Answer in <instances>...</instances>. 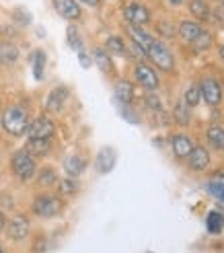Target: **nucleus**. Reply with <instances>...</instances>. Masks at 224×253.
I'll return each mask as SVG.
<instances>
[{
  "label": "nucleus",
  "mask_w": 224,
  "mask_h": 253,
  "mask_svg": "<svg viewBox=\"0 0 224 253\" xmlns=\"http://www.w3.org/2000/svg\"><path fill=\"white\" fill-rule=\"evenodd\" d=\"M2 126L12 136H21L29 126V113L21 105H12L2 113Z\"/></svg>",
  "instance_id": "nucleus-1"
},
{
  "label": "nucleus",
  "mask_w": 224,
  "mask_h": 253,
  "mask_svg": "<svg viewBox=\"0 0 224 253\" xmlns=\"http://www.w3.org/2000/svg\"><path fill=\"white\" fill-rule=\"evenodd\" d=\"M10 167H12V173H15L19 179H31L33 173H35V161L27 150H17L10 159Z\"/></svg>",
  "instance_id": "nucleus-2"
},
{
  "label": "nucleus",
  "mask_w": 224,
  "mask_h": 253,
  "mask_svg": "<svg viewBox=\"0 0 224 253\" xmlns=\"http://www.w3.org/2000/svg\"><path fill=\"white\" fill-rule=\"evenodd\" d=\"M146 54H148V58L152 60V64H156V68H160V70L171 72L173 68H175V60H173V54L169 52V49L163 43L152 42L150 47L146 49Z\"/></svg>",
  "instance_id": "nucleus-3"
},
{
  "label": "nucleus",
  "mask_w": 224,
  "mask_h": 253,
  "mask_svg": "<svg viewBox=\"0 0 224 253\" xmlns=\"http://www.w3.org/2000/svg\"><path fill=\"white\" fill-rule=\"evenodd\" d=\"M60 210H62V202L58 198H52V196H39L33 202V212L37 216L52 218L56 214H60Z\"/></svg>",
  "instance_id": "nucleus-4"
},
{
  "label": "nucleus",
  "mask_w": 224,
  "mask_h": 253,
  "mask_svg": "<svg viewBox=\"0 0 224 253\" xmlns=\"http://www.w3.org/2000/svg\"><path fill=\"white\" fill-rule=\"evenodd\" d=\"M123 17H126V21L132 27H142V25L150 21V10L140 2H130L123 6Z\"/></svg>",
  "instance_id": "nucleus-5"
},
{
  "label": "nucleus",
  "mask_w": 224,
  "mask_h": 253,
  "mask_svg": "<svg viewBox=\"0 0 224 253\" xmlns=\"http://www.w3.org/2000/svg\"><path fill=\"white\" fill-rule=\"evenodd\" d=\"M56 132V126L49 118H37L33 124L27 126V134L29 138H39V140H49Z\"/></svg>",
  "instance_id": "nucleus-6"
},
{
  "label": "nucleus",
  "mask_w": 224,
  "mask_h": 253,
  "mask_svg": "<svg viewBox=\"0 0 224 253\" xmlns=\"http://www.w3.org/2000/svg\"><path fill=\"white\" fill-rule=\"evenodd\" d=\"M200 95H202V99L206 101L208 105H218L222 101V88H220V84L216 81L206 79L200 84Z\"/></svg>",
  "instance_id": "nucleus-7"
},
{
  "label": "nucleus",
  "mask_w": 224,
  "mask_h": 253,
  "mask_svg": "<svg viewBox=\"0 0 224 253\" xmlns=\"http://www.w3.org/2000/svg\"><path fill=\"white\" fill-rule=\"evenodd\" d=\"M52 2H54V8L58 10L60 17H64L68 21L80 19V6L76 0H52Z\"/></svg>",
  "instance_id": "nucleus-8"
},
{
  "label": "nucleus",
  "mask_w": 224,
  "mask_h": 253,
  "mask_svg": "<svg viewBox=\"0 0 224 253\" xmlns=\"http://www.w3.org/2000/svg\"><path fill=\"white\" fill-rule=\"evenodd\" d=\"M136 81H138L144 88H148V91H154V88L158 86L156 72L150 66H146V64H138V66H136Z\"/></svg>",
  "instance_id": "nucleus-9"
},
{
  "label": "nucleus",
  "mask_w": 224,
  "mask_h": 253,
  "mask_svg": "<svg viewBox=\"0 0 224 253\" xmlns=\"http://www.w3.org/2000/svg\"><path fill=\"white\" fill-rule=\"evenodd\" d=\"M27 235H29V220L25 218L23 214H19V216H15L8 222V237L10 239H15V241H23Z\"/></svg>",
  "instance_id": "nucleus-10"
},
{
  "label": "nucleus",
  "mask_w": 224,
  "mask_h": 253,
  "mask_svg": "<svg viewBox=\"0 0 224 253\" xmlns=\"http://www.w3.org/2000/svg\"><path fill=\"white\" fill-rule=\"evenodd\" d=\"M187 159H189V167L193 171H204L210 165V155L204 146H193V150L187 155Z\"/></svg>",
  "instance_id": "nucleus-11"
},
{
  "label": "nucleus",
  "mask_w": 224,
  "mask_h": 253,
  "mask_svg": "<svg viewBox=\"0 0 224 253\" xmlns=\"http://www.w3.org/2000/svg\"><path fill=\"white\" fill-rule=\"evenodd\" d=\"M66 99H68V88H66V86H58V88H54V91L47 95V103H45L47 111H54V113L60 111Z\"/></svg>",
  "instance_id": "nucleus-12"
},
{
  "label": "nucleus",
  "mask_w": 224,
  "mask_h": 253,
  "mask_svg": "<svg viewBox=\"0 0 224 253\" xmlns=\"http://www.w3.org/2000/svg\"><path fill=\"white\" fill-rule=\"evenodd\" d=\"M115 165V153L113 148H103L101 153L97 157V169L99 173H109Z\"/></svg>",
  "instance_id": "nucleus-13"
},
{
  "label": "nucleus",
  "mask_w": 224,
  "mask_h": 253,
  "mask_svg": "<svg viewBox=\"0 0 224 253\" xmlns=\"http://www.w3.org/2000/svg\"><path fill=\"white\" fill-rule=\"evenodd\" d=\"M115 99L119 101V103H123V105L132 103V99H134V84L128 83V81H117L115 83Z\"/></svg>",
  "instance_id": "nucleus-14"
},
{
  "label": "nucleus",
  "mask_w": 224,
  "mask_h": 253,
  "mask_svg": "<svg viewBox=\"0 0 224 253\" xmlns=\"http://www.w3.org/2000/svg\"><path fill=\"white\" fill-rule=\"evenodd\" d=\"M191 150H193V144H191V140L187 136L179 134V136L173 138V153H175V157L183 159V157H187Z\"/></svg>",
  "instance_id": "nucleus-15"
},
{
  "label": "nucleus",
  "mask_w": 224,
  "mask_h": 253,
  "mask_svg": "<svg viewBox=\"0 0 224 253\" xmlns=\"http://www.w3.org/2000/svg\"><path fill=\"white\" fill-rule=\"evenodd\" d=\"M202 33V27L197 23H191V21H183L181 25H179V35L183 37L185 42H189V43H193L195 40H197V35Z\"/></svg>",
  "instance_id": "nucleus-16"
},
{
  "label": "nucleus",
  "mask_w": 224,
  "mask_h": 253,
  "mask_svg": "<svg viewBox=\"0 0 224 253\" xmlns=\"http://www.w3.org/2000/svg\"><path fill=\"white\" fill-rule=\"evenodd\" d=\"M130 35H132V42H134L136 45H140L142 49H148V47H150V43L154 42L152 35H148V33L142 31L140 27H132V25H130Z\"/></svg>",
  "instance_id": "nucleus-17"
},
{
  "label": "nucleus",
  "mask_w": 224,
  "mask_h": 253,
  "mask_svg": "<svg viewBox=\"0 0 224 253\" xmlns=\"http://www.w3.org/2000/svg\"><path fill=\"white\" fill-rule=\"evenodd\" d=\"M29 155H35V157H41V155H47L49 150V140H39V138H29L27 146H25Z\"/></svg>",
  "instance_id": "nucleus-18"
},
{
  "label": "nucleus",
  "mask_w": 224,
  "mask_h": 253,
  "mask_svg": "<svg viewBox=\"0 0 224 253\" xmlns=\"http://www.w3.org/2000/svg\"><path fill=\"white\" fill-rule=\"evenodd\" d=\"M17 58H19V49L15 45L8 42L0 43V62H2V64H12Z\"/></svg>",
  "instance_id": "nucleus-19"
},
{
  "label": "nucleus",
  "mask_w": 224,
  "mask_h": 253,
  "mask_svg": "<svg viewBox=\"0 0 224 253\" xmlns=\"http://www.w3.org/2000/svg\"><path fill=\"white\" fill-rule=\"evenodd\" d=\"M64 167H66V173L68 175H72V177H78L82 171H84V167H86V163L80 159V157H68L66 161H64Z\"/></svg>",
  "instance_id": "nucleus-20"
},
{
  "label": "nucleus",
  "mask_w": 224,
  "mask_h": 253,
  "mask_svg": "<svg viewBox=\"0 0 224 253\" xmlns=\"http://www.w3.org/2000/svg\"><path fill=\"white\" fill-rule=\"evenodd\" d=\"M189 10H191V15L200 21H208V17H210V6L206 0H191Z\"/></svg>",
  "instance_id": "nucleus-21"
},
{
  "label": "nucleus",
  "mask_w": 224,
  "mask_h": 253,
  "mask_svg": "<svg viewBox=\"0 0 224 253\" xmlns=\"http://www.w3.org/2000/svg\"><path fill=\"white\" fill-rule=\"evenodd\" d=\"M105 49H107V52H111L113 56H126V43H123V40H121V37H117V35L109 37L107 43H105Z\"/></svg>",
  "instance_id": "nucleus-22"
},
{
  "label": "nucleus",
  "mask_w": 224,
  "mask_h": 253,
  "mask_svg": "<svg viewBox=\"0 0 224 253\" xmlns=\"http://www.w3.org/2000/svg\"><path fill=\"white\" fill-rule=\"evenodd\" d=\"M95 62H97V66L101 68L103 72H111V68H113V64H111V58L107 54V49H101V47H97L95 49V54H93Z\"/></svg>",
  "instance_id": "nucleus-23"
},
{
  "label": "nucleus",
  "mask_w": 224,
  "mask_h": 253,
  "mask_svg": "<svg viewBox=\"0 0 224 253\" xmlns=\"http://www.w3.org/2000/svg\"><path fill=\"white\" fill-rule=\"evenodd\" d=\"M208 140L212 142L218 150H224V130L220 126H212V128L208 130Z\"/></svg>",
  "instance_id": "nucleus-24"
},
{
  "label": "nucleus",
  "mask_w": 224,
  "mask_h": 253,
  "mask_svg": "<svg viewBox=\"0 0 224 253\" xmlns=\"http://www.w3.org/2000/svg\"><path fill=\"white\" fill-rule=\"evenodd\" d=\"M43 66H45V54L41 52V49H37L35 56H33V77L37 81L43 79Z\"/></svg>",
  "instance_id": "nucleus-25"
},
{
  "label": "nucleus",
  "mask_w": 224,
  "mask_h": 253,
  "mask_svg": "<svg viewBox=\"0 0 224 253\" xmlns=\"http://www.w3.org/2000/svg\"><path fill=\"white\" fill-rule=\"evenodd\" d=\"M173 116H175V120L181 124V126H187L189 124V105L185 103V101H181V103H177L175 111H173Z\"/></svg>",
  "instance_id": "nucleus-26"
},
{
  "label": "nucleus",
  "mask_w": 224,
  "mask_h": 253,
  "mask_svg": "<svg viewBox=\"0 0 224 253\" xmlns=\"http://www.w3.org/2000/svg\"><path fill=\"white\" fill-rule=\"evenodd\" d=\"M206 224H208V231H210V233H212V235H218V233L222 231V226H224V218L220 216L218 212H212V214L208 216Z\"/></svg>",
  "instance_id": "nucleus-27"
},
{
  "label": "nucleus",
  "mask_w": 224,
  "mask_h": 253,
  "mask_svg": "<svg viewBox=\"0 0 224 253\" xmlns=\"http://www.w3.org/2000/svg\"><path fill=\"white\" fill-rule=\"evenodd\" d=\"M200 99H202V95H200V86H189L187 91H185V103H187L189 107H193V105H197L200 103Z\"/></svg>",
  "instance_id": "nucleus-28"
},
{
  "label": "nucleus",
  "mask_w": 224,
  "mask_h": 253,
  "mask_svg": "<svg viewBox=\"0 0 224 253\" xmlns=\"http://www.w3.org/2000/svg\"><path fill=\"white\" fill-rule=\"evenodd\" d=\"M68 45L74 47L76 52H82V42H80V35L74 27H68Z\"/></svg>",
  "instance_id": "nucleus-29"
},
{
  "label": "nucleus",
  "mask_w": 224,
  "mask_h": 253,
  "mask_svg": "<svg viewBox=\"0 0 224 253\" xmlns=\"http://www.w3.org/2000/svg\"><path fill=\"white\" fill-rule=\"evenodd\" d=\"M208 189H210V194H212L216 200L224 202V183H222V181L210 179V185H208Z\"/></svg>",
  "instance_id": "nucleus-30"
},
{
  "label": "nucleus",
  "mask_w": 224,
  "mask_h": 253,
  "mask_svg": "<svg viewBox=\"0 0 224 253\" xmlns=\"http://www.w3.org/2000/svg\"><path fill=\"white\" fill-rule=\"evenodd\" d=\"M210 43H212V35H210V33H204V31L197 35V40L193 42L195 49H206V47H210Z\"/></svg>",
  "instance_id": "nucleus-31"
},
{
  "label": "nucleus",
  "mask_w": 224,
  "mask_h": 253,
  "mask_svg": "<svg viewBox=\"0 0 224 253\" xmlns=\"http://www.w3.org/2000/svg\"><path fill=\"white\" fill-rule=\"evenodd\" d=\"M12 17H15V21L21 23V25H29L31 23V15L25 8H17L15 12H12Z\"/></svg>",
  "instance_id": "nucleus-32"
},
{
  "label": "nucleus",
  "mask_w": 224,
  "mask_h": 253,
  "mask_svg": "<svg viewBox=\"0 0 224 253\" xmlns=\"http://www.w3.org/2000/svg\"><path fill=\"white\" fill-rule=\"evenodd\" d=\"M39 183H41V185H52V183H56V173H54L52 169H43L41 175H39Z\"/></svg>",
  "instance_id": "nucleus-33"
},
{
  "label": "nucleus",
  "mask_w": 224,
  "mask_h": 253,
  "mask_svg": "<svg viewBox=\"0 0 224 253\" xmlns=\"http://www.w3.org/2000/svg\"><path fill=\"white\" fill-rule=\"evenodd\" d=\"M76 189H78V185H76V181H72V179H64V181H62L60 183V192L62 194H74V192H76Z\"/></svg>",
  "instance_id": "nucleus-34"
},
{
  "label": "nucleus",
  "mask_w": 224,
  "mask_h": 253,
  "mask_svg": "<svg viewBox=\"0 0 224 253\" xmlns=\"http://www.w3.org/2000/svg\"><path fill=\"white\" fill-rule=\"evenodd\" d=\"M158 31H160V35L169 37V40H171V37H175V27H173L171 23H167V21H163L158 25Z\"/></svg>",
  "instance_id": "nucleus-35"
},
{
  "label": "nucleus",
  "mask_w": 224,
  "mask_h": 253,
  "mask_svg": "<svg viewBox=\"0 0 224 253\" xmlns=\"http://www.w3.org/2000/svg\"><path fill=\"white\" fill-rule=\"evenodd\" d=\"M214 19L224 27V2H220V4L214 8Z\"/></svg>",
  "instance_id": "nucleus-36"
},
{
  "label": "nucleus",
  "mask_w": 224,
  "mask_h": 253,
  "mask_svg": "<svg viewBox=\"0 0 224 253\" xmlns=\"http://www.w3.org/2000/svg\"><path fill=\"white\" fill-rule=\"evenodd\" d=\"M78 60H80V64H82V68H89L91 66V58L86 56L84 52H78Z\"/></svg>",
  "instance_id": "nucleus-37"
},
{
  "label": "nucleus",
  "mask_w": 224,
  "mask_h": 253,
  "mask_svg": "<svg viewBox=\"0 0 224 253\" xmlns=\"http://www.w3.org/2000/svg\"><path fill=\"white\" fill-rule=\"evenodd\" d=\"M146 105H148V107H156V109L160 107V103H158L156 97H146Z\"/></svg>",
  "instance_id": "nucleus-38"
},
{
  "label": "nucleus",
  "mask_w": 224,
  "mask_h": 253,
  "mask_svg": "<svg viewBox=\"0 0 224 253\" xmlns=\"http://www.w3.org/2000/svg\"><path fill=\"white\" fill-rule=\"evenodd\" d=\"M212 179H216V181H222V183H224V169H218V171L212 175Z\"/></svg>",
  "instance_id": "nucleus-39"
},
{
  "label": "nucleus",
  "mask_w": 224,
  "mask_h": 253,
  "mask_svg": "<svg viewBox=\"0 0 224 253\" xmlns=\"http://www.w3.org/2000/svg\"><path fill=\"white\" fill-rule=\"evenodd\" d=\"M76 2H84L86 6H97V4H99V0H76Z\"/></svg>",
  "instance_id": "nucleus-40"
},
{
  "label": "nucleus",
  "mask_w": 224,
  "mask_h": 253,
  "mask_svg": "<svg viewBox=\"0 0 224 253\" xmlns=\"http://www.w3.org/2000/svg\"><path fill=\"white\" fill-rule=\"evenodd\" d=\"M4 224H6V220H4V214H2V212H0V231H2V229H4Z\"/></svg>",
  "instance_id": "nucleus-41"
},
{
  "label": "nucleus",
  "mask_w": 224,
  "mask_h": 253,
  "mask_svg": "<svg viewBox=\"0 0 224 253\" xmlns=\"http://www.w3.org/2000/svg\"><path fill=\"white\" fill-rule=\"evenodd\" d=\"M220 56H222V58H224V45H222V47H220Z\"/></svg>",
  "instance_id": "nucleus-42"
},
{
  "label": "nucleus",
  "mask_w": 224,
  "mask_h": 253,
  "mask_svg": "<svg viewBox=\"0 0 224 253\" xmlns=\"http://www.w3.org/2000/svg\"><path fill=\"white\" fill-rule=\"evenodd\" d=\"M171 2H175V4H179V2H181V0H171Z\"/></svg>",
  "instance_id": "nucleus-43"
},
{
  "label": "nucleus",
  "mask_w": 224,
  "mask_h": 253,
  "mask_svg": "<svg viewBox=\"0 0 224 253\" xmlns=\"http://www.w3.org/2000/svg\"><path fill=\"white\" fill-rule=\"evenodd\" d=\"M0 253H2V247H0Z\"/></svg>",
  "instance_id": "nucleus-44"
}]
</instances>
